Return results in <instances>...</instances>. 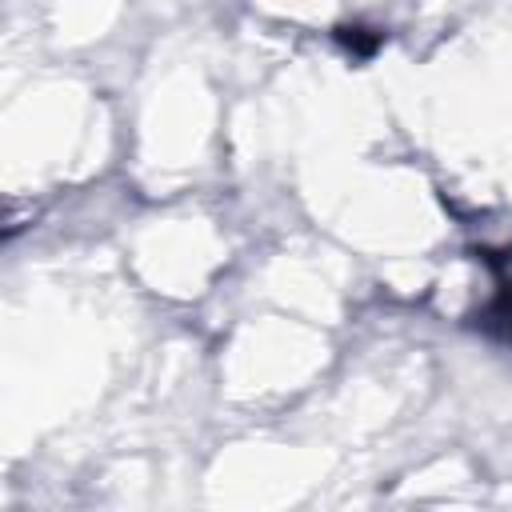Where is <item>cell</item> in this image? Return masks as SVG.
I'll list each match as a JSON object with an SVG mask.
<instances>
[{
	"label": "cell",
	"instance_id": "1",
	"mask_svg": "<svg viewBox=\"0 0 512 512\" xmlns=\"http://www.w3.org/2000/svg\"><path fill=\"white\" fill-rule=\"evenodd\" d=\"M336 40H340L352 56H360V60L372 56V52L384 44V36H380L376 28H364V24H340V28H336Z\"/></svg>",
	"mask_w": 512,
	"mask_h": 512
}]
</instances>
